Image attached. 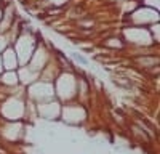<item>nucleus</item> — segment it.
Returning <instances> with one entry per match:
<instances>
[{"label":"nucleus","mask_w":160,"mask_h":154,"mask_svg":"<svg viewBox=\"0 0 160 154\" xmlns=\"http://www.w3.org/2000/svg\"><path fill=\"white\" fill-rule=\"evenodd\" d=\"M72 58H74L77 63L82 64V66H87V64H88V59H87L85 56H82L80 53H77V51H74V53H72Z\"/></svg>","instance_id":"obj_1"}]
</instances>
